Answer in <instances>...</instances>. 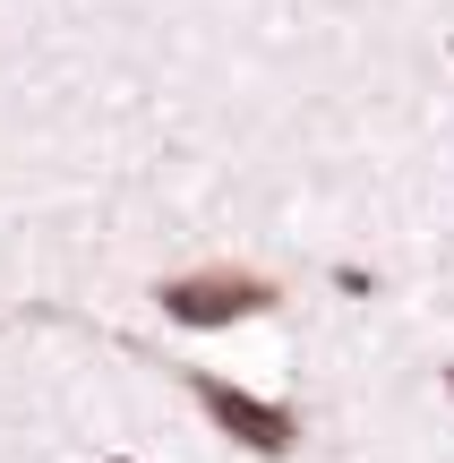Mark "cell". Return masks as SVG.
I'll return each instance as SVG.
<instances>
[{"label": "cell", "instance_id": "2", "mask_svg": "<svg viewBox=\"0 0 454 463\" xmlns=\"http://www.w3.org/2000/svg\"><path fill=\"white\" fill-rule=\"evenodd\" d=\"M181 386L198 395V412L215 420L240 455H274V463H283L292 447H301V412H292V403L249 395V386H232V378H206V369H181Z\"/></svg>", "mask_w": 454, "mask_h": 463}, {"label": "cell", "instance_id": "1", "mask_svg": "<svg viewBox=\"0 0 454 463\" xmlns=\"http://www.w3.org/2000/svg\"><path fill=\"white\" fill-rule=\"evenodd\" d=\"M274 300H283V283L249 275V266H189V275L154 283V309H163L171 326H189V335H223V326H240V317H266Z\"/></svg>", "mask_w": 454, "mask_h": 463}, {"label": "cell", "instance_id": "4", "mask_svg": "<svg viewBox=\"0 0 454 463\" xmlns=\"http://www.w3.org/2000/svg\"><path fill=\"white\" fill-rule=\"evenodd\" d=\"M103 463H129V455H103Z\"/></svg>", "mask_w": 454, "mask_h": 463}, {"label": "cell", "instance_id": "3", "mask_svg": "<svg viewBox=\"0 0 454 463\" xmlns=\"http://www.w3.org/2000/svg\"><path fill=\"white\" fill-rule=\"evenodd\" d=\"M446 395H454V361H446Z\"/></svg>", "mask_w": 454, "mask_h": 463}]
</instances>
